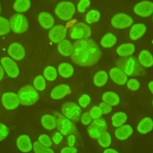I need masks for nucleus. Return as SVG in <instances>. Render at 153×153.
Masks as SVG:
<instances>
[{
  "label": "nucleus",
  "instance_id": "obj_14",
  "mask_svg": "<svg viewBox=\"0 0 153 153\" xmlns=\"http://www.w3.org/2000/svg\"><path fill=\"white\" fill-rule=\"evenodd\" d=\"M8 54L16 60H21L25 56L24 47L18 42H14L9 45L7 50Z\"/></svg>",
  "mask_w": 153,
  "mask_h": 153
},
{
  "label": "nucleus",
  "instance_id": "obj_8",
  "mask_svg": "<svg viewBox=\"0 0 153 153\" xmlns=\"http://www.w3.org/2000/svg\"><path fill=\"white\" fill-rule=\"evenodd\" d=\"M69 36L74 39L88 38L91 33V28L84 23H77L69 29Z\"/></svg>",
  "mask_w": 153,
  "mask_h": 153
},
{
  "label": "nucleus",
  "instance_id": "obj_9",
  "mask_svg": "<svg viewBox=\"0 0 153 153\" xmlns=\"http://www.w3.org/2000/svg\"><path fill=\"white\" fill-rule=\"evenodd\" d=\"M112 26L117 29H124L130 26L133 22V19L125 13H120L114 15L111 19Z\"/></svg>",
  "mask_w": 153,
  "mask_h": 153
},
{
  "label": "nucleus",
  "instance_id": "obj_51",
  "mask_svg": "<svg viewBox=\"0 0 153 153\" xmlns=\"http://www.w3.org/2000/svg\"><path fill=\"white\" fill-rule=\"evenodd\" d=\"M103 153H119V152L114 149L107 148L103 151Z\"/></svg>",
  "mask_w": 153,
  "mask_h": 153
},
{
  "label": "nucleus",
  "instance_id": "obj_35",
  "mask_svg": "<svg viewBox=\"0 0 153 153\" xmlns=\"http://www.w3.org/2000/svg\"><path fill=\"white\" fill-rule=\"evenodd\" d=\"M100 18V14L99 11L96 10H91L89 11L85 16V21L88 24L96 23L99 20Z\"/></svg>",
  "mask_w": 153,
  "mask_h": 153
},
{
  "label": "nucleus",
  "instance_id": "obj_27",
  "mask_svg": "<svg viewBox=\"0 0 153 153\" xmlns=\"http://www.w3.org/2000/svg\"><path fill=\"white\" fill-rule=\"evenodd\" d=\"M58 72L63 78H69L74 74V68L70 63H62L58 66Z\"/></svg>",
  "mask_w": 153,
  "mask_h": 153
},
{
  "label": "nucleus",
  "instance_id": "obj_19",
  "mask_svg": "<svg viewBox=\"0 0 153 153\" xmlns=\"http://www.w3.org/2000/svg\"><path fill=\"white\" fill-rule=\"evenodd\" d=\"M146 29V26L143 23H136L133 25L130 30V38L134 41L140 38L145 34Z\"/></svg>",
  "mask_w": 153,
  "mask_h": 153
},
{
  "label": "nucleus",
  "instance_id": "obj_32",
  "mask_svg": "<svg viewBox=\"0 0 153 153\" xmlns=\"http://www.w3.org/2000/svg\"><path fill=\"white\" fill-rule=\"evenodd\" d=\"M98 143L103 148H108L111 144V136L106 131L102 132L97 139Z\"/></svg>",
  "mask_w": 153,
  "mask_h": 153
},
{
  "label": "nucleus",
  "instance_id": "obj_42",
  "mask_svg": "<svg viewBox=\"0 0 153 153\" xmlns=\"http://www.w3.org/2000/svg\"><path fill=\"white\" fill-rule=\"evenodd\" d=\"M90 0H80L77 5V10L80 13L85 12V10L90 6Z\"/></svg>",
  "mask_w": 153,
  "mask_h": 153
},
{
  "label": "nucleus",
  "instance_id": "obj_56",
  "mask_svg": "<svg viewBox=\"0 0 153 153\" xmlns=\"http://www.w3.org/2000/svg\"><path fill=\"white\" fill-rule=\"evenodd\" d=\"M152 19H153V17H152Z\"/></svg>",
  "mask_w": 153,
  "mask_h": 153
},
{
  "label": "nucleus",
  "instance_id": "obj_38",
  "mask_svg": "<svg viewBox=\"0 0 153 153\" xmlns=\"http://www.w3.org/2000/svg\"><path fill=\"white\" fill-rule=\"evenodd\" d=\"M33 149L35 153H54L52 149L41 145L38 141L33 143Z\"/></svg>",
  "mask_w": 153,
  "mask_h": 153
},
{
  "label": "nucleus",
  "instance_id": "obj_25",
  "mask_svg": "<svg viewBox=\"0 0 153 153\" xmlns=\"http://www.w3.org/2000/svg\"><path fill=\"white\" fill-rule=\"evenodd\" d=\"M57 49L60 54L64 56H69L72 52V43L68 39H63L59 42Z\"/></svg>",
  "mask_w": 153,
  "mask_h": 153
},
{
  "label": "nucleus",
  "instance_id": "obj_2",
  "mask_svg": "<svg viewBox=\"0 0 153 153\" xmlns=\"http://www.w3.org/2000/svg\"><path fill=\"white\" fill-rule=\"evenodd\" d=\"M118 68L121 69L127 75L138 76L145 74V71L134 56L123 57L117 61Z\"/></svg>",
  "mask_w": 153,
  "mask_h": 153
},
{
  "label": "nucleus",
  "instance_id": "obj_5",
  "mask_svg": "<svg viewBox=\"0 0 153 153\" xmlns=\"http://www.w3.org/2000/svg\"><path fill=\"white\" fill-rule=\"evenodd\" d=\"M9 22L11 29L16 33H22L28 29L29 23L27 19L22 14L16 13L13 14Z\"/></svg>",
  "mask_w": 153,
  "mask_h": 153
},
{
  "label": "nucleus",
  "instance_id": "obj_45",
  "mask_svg": "<svg viewBox=\"0 0 153 153\" xmlns=\"http://www.w3.org/2000/svg\"><path fill=\"white\" fill-rule=\"evenodd\" d=\"M8 132L9 130L7 126L0 122V142L7 137Z\"/></svg>",
  "mask_w": 153,
  "mask_h": 153
},
{
  "label": "nucleus",
  "instance_id": "obj_18",
  "mask_svg": "<svg viewBox=\"0 0 153 153\" xmlns=\"http://www.w3.org/2000/svg\"><path fill=\"white\" fill-rule=\"evenodd\" d=\"M38 20L41 26L45 29L52 28L54 24V17L50 13L46 11H43L39 14Z\"/></svg>",
  "mask_w": 153,
  "mask_h": 153
},
{
  "label": "nucleus",
  "instance_id": "obj_12",
  "mask_svg": "<svg viewBox=\"0 0 153 153\" xmlns=\"http://www.w3.org/2000/svg\"><path fill=\"white\" fill-rule=\"evenodd\" d=\"M2 103L4 107L8 110L17 108L20 104L17 94L13 92L4 93L2 96Z\"/></svg>",
  "mask_w": 153,
  "mask_h": 153
},
{
  "label": "nucleus",
  "instance_id": "obj_6",
  "mask_svg": "<svg viewBox=\"0 0 153 153\" xmlns=\"http://www.w3.org/2000/svg\"><path fill=\"white\" fill-rule=\"evenodd\" d=\"M62 114L67 118L74 122H78L81 118V110L80 107L75 102H67L61 106Z\"/></svg>",
  "mask_w": 153,
  "mask_h": 153
},
{
  "label": "nucleus",
  "instance_id": "obj_1",
  "mask_svg": "<svg viewBox=\"0 0 153 153\" xmlns=\"http://www.w3.org/2000/svg\"><path fill=\"white\" fill-rule=\"evenodd\" d=\"M102 57V51L97 42L92 39L84 38L72 45L71 55L72 62L82 67H89L97 63Z\"/></svg>",
  "mask_w": 153,
  "mask_h": 153
},
{
  "label": "nucleus",
  "instance_id": "obj_10",
  "mask_svg": "<svg viewBox=\"0 0 153 153\" xmlns=\"http://www.w3.org/2000/svg\"><path fill=\"white\" fill-rule=\"evenodd\" d=\"M1 65L6 74L11 78H14L19 74V69L17 63L8 57H2L1 60Z\"/></svg>",
  "mask_w": 153,
  "mask_h": 153
},
{
  "label": "nucleus",
  "instance_id": "obj_39",
  "mask_svg": "<svg viewBox=\"0 0 153 153\" xmlns=\"http://www.w3.org/2000/svg\"><path fill=\"white\" fill-rule=\"evenodd\" d=\"M38 142L42 145L50 148L52 145V141L50 137L45 134H42L38 137Z\"/></svg>",
  "mask_w": 153,
  "mask_h": 153
},
{
  "label": "nucleus",
  "instance_id": "obj_20",
  "mask_svg": "<svg viewBox=\"0 0 153 153\" xmlns=\"http://www.w3.org/2000/svg\"><path fill=\"white\" fill-rule=\"evenodd\" d=\"M153 129V120L149 117L143 118L138 124L137 130L140 134H145Z\"/></svg>",
  "mask_w": 153,
  "mask_h": 153
},
{
  "label": "nucleus",
  "instance_id": "obj_48",
  "mask_svg": "<svg viewBox=\"0 0 153 153\" xmlns=\"http://www.w3.org/2000/svg\"><path fill=\"white\" fill-rule=\"evenodd\" d=\"M62 139H63V136L60 132L55 133V134L53 135L52 137L53 141L54 142V143L57 145L61 142V141L62 140Z\"/></svg>",
  "mask_w": 153,
  "mask_h": 153
},
{
  "label": "nucleus",
  "instance_id": "obj_31",
  "mask_svg": "<svg viewBox=\"0 0 153 153\" xmlns=\"http://www.w3.org/2000/svg\"><path fill=\"white\" fill-rule=\"evenodd\" d=\"M30 0H16L13 4V8L16 12L23 13L30 8Z\"/></svg>",
  "mask_w": 153,
  "mask_h": 153
},
{
  "label": "nucleus",
  "instance_id": "obj_55",
  "mask_svg": "<svg viewBox=\"0 0 153 153\" xmlns=\"http://www.w3.org/2000/svg\"><path fill=\"white\" fill-rule=\"evenodd\" d=\"M152 105H153V100H152Z\"/></svg>",
  "mask_w": 153,
  "mask_h": 153
},
{
  "label": "nucleus",
  "instance_id": "obj_52",
  "mask_svg": "<svg viewBox=\"0 0 153 153\" xmlns=\"http://www.w3.org/2000/svg\"><path fill=\"white\" fill-rule=\"evenodd\" d=\"M4 75V70L2 65H0V81H1L2 79L3 78Z\"/></svg>",
  "mask_w": 153,
  "mask_h": 153
},
{
  "label": "nucleus",
  "instance_id": "obj_4",
  "mask_svg": "<svg viewBox=\"0 0 153 153\" xmlns=\"http://www.w3.org/2000/svg\"><path fill=\"white\" fill-rule=\"evenodd\" d=\"M75 11V5L68 1L59 2L54 9L56 15L61 20L68 21L71 20Z\"/></svg>",
  "mask_w": 153,
  "mask_h": 153
},
{
  "label": "nucleus",
  "instance_id": "obj_53",
  "mask_svg": "<svg viewBox=\"0 0 153 153\" xmlns=\"http://www.w3.org/2000/svg\"><path fill=\"white\" fill-rule=\"evenodd\" d=\"M148 88L150 90V91L153 94V81H151L148 84Z\"/></svg>",
  "mask_w": 153,
  "mask_h": 153
},
{
  "label": "nucleus",
  "instance_id": "obj_3",
  "mask_svg": "<svg viewBox=\"0 0 153 153\" xmlns=\"http://www.w3.org/2000/svg\"><path fill=\"white\" fill-rule=\"evenodd\" d=\"M17 96L20 103L23 106H31L39 100V96L36 90L31 85H26L21 87Z\"/></svg>",
  "mask_w": 153,
  "mask_h": 153
},
{
  "label": "nucleus",
  "instance_id": "obj_37",
  "mask_svg": "<svg viewBox=\"0 0 153 153\" xmlns=\"http://www.w3.org/2000/svg\"><path fill=\"white\" fill-rule=\"evenodd\" d=\"M10 29V22L7 19L0 16V35L7 34Z\"/></svg>",
  "mask_w": 153,
  "mask_h": 153
},
{
  "label": "nucleus",
  "instance_id": "obj_15",
  "mask_svg": "<svg viewBox=\"0 0 153 153\" xmlns=\"http://www.w3.org/2000/svg\"><path fill=\"white\" fill-rule=\"evenodd\" d=\"M109 74L112 80L118 85H124L127 81V75L118 67L112 68Z\"/></svg>",
  "mask_w": 153,
  "mask_h": 153
},
{
  "label": "nucleus",
  "instance_id": "obj_28",
  "mask_svg": "<svg viewBox=\"0 0 153 153\" xmlns=\"http://www.w3.org/2000/svg\"><path fill=\"white\" fill-rule=\"evenodd\" d=\"M108 79V75L104 71H98L94 76L93 83L97 87H102L105 85Z\"/></svg>",
  "mask_w": 153,
  "mask_h": 153
},
{
  "label": "nucleus",
  "instance_id": "obj_46",
  "mask_svg": "<svg viewBox=\"0 0 153 153\" xmlns=\"http://www.w3.org/2000/svg\"><path fill=\"white\" fill-rule=\"evenodd\" d=\"M91 119L92 118L91 117L89 112H85L81 117V121L84 126L90 124L91 122Z\"/></svg>",
  "mask_w": 153,
  "mask_h": 153
},
{
  "label": "nucleus",
  "instance_id": "obj_29",
  "mask_svg": "<svg viewBox=\"0 0 153 153\" xmlns=\"http://www.w3.org/2000/svg\"><path fill=\"white\" fill-rule=\"evenodd\" d=\"M112 124L114 127H119L123 126L127 120V116L124 112H118L115 113L111 118Z\"/></svg>",
  "mask_w": 153,
  "mask_h": 153
},
{
  "label": "nucleus",
  "instance_id": "obj_40",
  "mask_svg": "<svg viewBox=\"0 0 153 153\" xmlns=\"http://www.w3.org/2000/svg\"><path fill=\"white\" fill-rule=\"evenodd\" d=\"M126 84L127 88L132 91H136L140 87V82L137 79L134 78H131L127 80Z\"/></svg>",
  "mask_w": 153,
  "mask_h": 153
},
{
  "label": "nucleus",
  "instance_id": "obj_7",
  "mask_svg": "<svg viewBox=\"0 0 153 153\" xmlns=\"http://www.w3.org/2000/svg\"><path fill=\"white\" fill-rule=\"evenodd\" d=\"M54 117L56 120V127L62 135L66 136L76 130V127L72 121L62 114L56 112Z\"/></svg>",
  "mask_w": 153,
  "mask_h": 153
},
{
  "label": "nucleus",
  "instance_id": "obj_34",
  "mask_svg": "<svg viewBox=\"0 0 153 153\" xmlns=\"http://www.w3.org/2000/svg\"><path fill=\"white\" fill-rule=\"evenodd\" d=\"M89 127L95 128L102 133L106 130L108 128V125L106 121L103 118H99L94 120L90 124Z\"/></svg>",
  "mask_w": 153,
  "mask_h": 153
},
{
  "label": "nucleus",
  "instance_id": "obj_22",
  "mask_svg": "<svg viewBox=\"0 0 153 153\" xmlns=\"http://www.w3.org/2000/svg\"><path fill=\"white\" fill-rule=\"evenodd\" d=\"M138 61L141 66L149 68L153 66V56L149 51L146 50H142L138 57Z\"/></svg>",
  "mask_w": 153,
  "mask_h": 153
},
{
  "label": "nucleus",
  "instance_id": "obj_30",
  "mask_svg": "<svg viewBox=\"0 0 153 153\" xmlns=\"http://www.w3.org/2000/svg\"><path fill=\"white\" fill-rule=\"evenodd\" d=\"M117 42V37L112 33H108L103 36L100 41L101 45L104 48H111Z\"/></svg>",
  "mask_w": 153,
  "mask_h": 153
},
{
  "label": "nucleus",
  "instance_id": "obj_17",
  "mask_svg": "<svg viewBox=\"0 0 153 153\" xmlns=\"http://www.w3.org/2000/svg\"><path fill=\"white\" fill-rule=\"evenodd\" d=\"M17 146L18 149L22 152L27 153L33 148L30 137L27 134H22L17 139Z\"/></svg>",
  "mask_w": 153,
  "mask_h": 153
},
{
  "label": "nucleus",
  "instance_id": "obj_26",
  "mask_svg": "<svg viewBox=\"0 0 153 153\" xmlns=\"http://www.w3.org/2000/svg\"><path fill=\"white\" fill-rule=\"evenodd\" d=\"M42 127L48 130H51L56 127V120L54 116L50 114L44 115L41 120Z\"/></svg>",
  "mask_w": 153,
  "mask_h": 153
},
{
  "label": "nucleus",
  "instance_id": "obj_44",
  "mask_svg": "<svg viewBox=\"0 0 153 153\" xmlns=\"http://www.w3.org/2000/svg\"><path fill=\"white\" fill-rule=\"evenodd\" d=\"M102 132L99 130L93 127H88V134L89 136L93 139H97Z\"/></svg>",
  "mask_w": 153,
  "mask_h": 153
},
{
  "label": "nucleus",
  "instance_id": "obj_41",
  "mask_svg": "<svg viewBox=\"0 0 153 153\" xmlns=\"http://www.w3.org/2000/svg\"><path fill=\"white\" fill-rule=\"evenodd\" d=\"M90 114L91 117L95 120V119H97L101 117V116L102 115L103 113L102 111V109H100V108L99 106H93L90 111Z\"/></svg>",
  "mask_w": 153,
  "mask_h": 153
},
{
  "label": "nucleus",
  "instance_id": "obj_54",
  "mask_svg": "<svg viewBox=\"0 0 153 153\" xmlns=\"http://www.w3.org/2000/svg\"><path fill=\"white\" fill-rule=\"evenodd\" d=\"M0 13H1V5H0Z\"/></svg>",
  "mask_w": 153,
  "mask_h": 153
},
{
  "label": "nucleus",
  "instance_id": "obj_23",
  "mask_svg": "<svg viewBox=\"0 0 153 153\" xmlns=\"http://www.w3.org/2000/svg\"><path fill=\"white\" fill-rule=\"evenodd\" d=\"M135 51V47L131 43H125L120 45L117 48V54L123 57H127L132 55Z\"/></svg>",
  "mask_w": 153,
  "mask_h": 153
},
{
  "label": "nucleus",
  "instance_id": "obj_43",
  "mask_svg": "<svg viewBox=\"0 0 153 153\" xmlns=\"http://www.w3.org/2000/svg\"><path fill=\"white\" fill-rule=\"evenodd\" d=\"M91 102V98L87 94H82L79 99L78 100V103L79 105L82 108H85L87 107L90 103Z\"/></svg>",
  "mask_w": 153,
  "mask_h": 153
},
{
  "label": "nucleus",
  "instance_id": "obj_49",
  "mask_svg": "<svg viewBox=\"0 0 153 153\" xmlns=\"http://www.w3.org/2000/svg\"><path fill=\"white\" fill-rule=\"evenodd\" d=\"M77 152L78 151L76 148L73 146H68L62 148L60 153H77Z\"/></svg>",
  "mask_w": 153,
  "mask_h": 153
},
{
  "label": "nucleus",
  "instance_id": "obj_24",
  "mask_svg": "<svg viewBox=\"0 0 153 153\" xmlns=\"http://www.w3.org/2000/svg\"><path fill=\"white\" fill-rule=\"evenodd\" d=\"M102 100L111 106L117 105L120 102L119 96L116 93L111 91H106L103 94Z\"/></svg>",
  "mask_w": 153,
  "mask_h": 153
},
{
  "label": "nucleus",
  "instance_id": "obj_36",
  "mask_svg": "<svg viewBox=\"0 0 153 153\" xmlns=\"http://www.w3.org/2000/svg\"><path fill=\"white\" fill-rule=\"evenodd\" d=\"M33 87L38 91H43L46 86L45 78L42 75L36 76L33 82Z\"/></svg>",
  "mask_w": 153,
  "mask_h": 153
},
{
  "label": "nucleus",
  "instance_id": "obj_47",
  "mask_svg": "<svg viewBox=\"0 0 153 153\" xmlns=\"http://www.w3.org/2000/svg\"><path fill=\"white\" fill-rule=\"evenodd\" d=\"M99 106L102 109L103 114H108L110 113L112 109V108L111 105H109V104H108L104 102H101L99 104Z\"/></svg>",
  "mask_w": 153,
  "mask_h": 153
},
{
  "label": "nucleus",
  "instance_id": "obj_16",
  "mask_svg": "<svg viewBox=\"0 0 153 153\" xmlns=\"http://www.w3.org/2000/svg\"><path fill=\"white\" fill-rule=\"evenodd\" d=\"M71 91L69 86L65 84H59L53 88L50 93L51 97L55 100H59L65 97Z\"/></svg>",
  "mask_w": 153,
  "mask_h": 153
},
{
  "label": "nucleus",
  "instance_id": "obj_33",
  "mask_svg": "<svg viewBox=\"0 0 153 153\" xmlns=\"http://www.w3.org/2000/svg\"><path fill=\"white\" fill-rule=\"evenodd\" d=\"M44 78L50 81H53L57 78V72L55 68L51 66H47L43 72Z\"/></svg>",
  "mask_w": 153,
  "mask_h": 153
},
{
  "label": "nucleus",
  "instance_id": "obj_11",
  "mask_svg": "<svg viewBox=\"0 0 153 153\" xmlns=\"http://www.w3.org/2000/svg\"><path fill=\"white\" fill-rule=\"evenodd\" d=\"M133 11L136 14L142 17H147L153 13V2L143 1L137 3Z\"/></svg>",
  "mask_w": 153,
  "mask_h": 153
},
{
  "label": "nucleus",
  "instance_id": "obj_50",
  "mask_svg": "<svg viewBox=\"0 0 153 153\" xmlns=\"http://www.w3.org/2000/svg\"><path fill=\"white\" fill-rule=\"evenodd\" d=\"M76 140V137L74 134H70L68 137V143L69 146H73Z\"/></svg>",
  "mask_w": 153,
  "mask_h": 153
},
{
  "label": "nucleus",
  "instance_id": "obj_21",
  "mask_svg": "<svg viewBox=\"0 0 153 153\" xmlns=\"http://www.w3.org/2000/svg\"><path fill=\"white\" fill-rule=\"evenodd\" d=\"M132 133V127L130 125L126 124L118 127L115 131V134L118 140H124L130 136Z\"/></svg>",
  "mask_w": 153,
  "mask_h": 153
},
{
  "label": "nucleus",
  "instance_id": "obj_13",
  "mask_svg": "<svg viewBox=\"0 0 153 153\" xmlns=\"http://www.w3.org/2000/svg\"><path fill=\"white\" fill-rule=\"evenodd\" d=\"M66 36V27L62 25H58L53 26L48 32L49 39L53 43H59L65 39Z\"/></svg>",
  "mask_w": 153,
  "mask_h": 153
}]
</instances>
